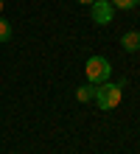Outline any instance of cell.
<instances>
[{
    "label": "cell",
    "instance_id": "cell-1",
    "mask_svg": "<svg viewBox=\"0 0 140 154\" xmlns=\"http://www.w3.org/2000/svg\"><path fill=\"white\" fill-rule=\"evenodd\" d=\"M120 98H123V84L120 81H104V84L95 87V95H92V101L98 104V109H115L120 104Z\"/></svg>",
    "mask_w": 140,
    "mask_h": 154
},
{
    "label": "cell",
    "instance_id": "cell-2",
    "mask_svg": "<svg viewBox=\"0 0 140 154\" xmlns=\"http://www.w3.org/2000/svg\"><path fill=\"white\" fill-rule=\"evenodd\" d=\"M84 73H87V81L90 84H104V81H109V73H112V65L107 56H90L87 65H84Z\"/></svg>",
    "mask_w": 140,
    "mask_h": 154
},
{
    "label": "cell",
    "instance_id": "cell-3",
    "mask_svg": "<svg viewBox=\"0 0 140 154\" xmlns=\"http://www.w3.org/2000/svg\"><path fill=\"white\" fill-rule=\"evenodd\" d=\"M90 17H92V23H98V25H109L112 17H115V6H112L109 0H95V3L90 6Z\"/></svg>",
    "mask_w": 140,
    "mask_h": 154
},
{
    "label": "cell",
    "instance_id": "cell-4",
    "mask_svg": "<svg viewBox=\"0 0 140 154\" xmlns=\"http://www.w3.org/2000/svg\"><path fill=\"white\" fill-rule=\"evenodd\" d=\"M120 45L132 53V51H140V34L137 31H126L123 37H120Z\"/></svg>",
    "mask_w": 140,
    "mask_h": 154
},
{
    "label": "cell",
    "instance_id": "cell-5",
    "mask_svg": "<svg viewBox=\"0 0 140 154\" xmlns=\"http://www.w3.org/2000/svg\"><path fill=\"white\" fill-rule=\"evenodd\" d=\"M92 95H95V84H84V87H79V90H76V98H79L81 104L92 101Z\"/></svg>",
    "mask_w": 140,
    "mask_h": 154
},
{
    "label": "cell",
    "instance_id": "cell-6",
    "mask_svg": "<svg viewBox=\"0 0 140 154\" xmlns=\"http://www.w3.org/2000/svg\"><path fill=\"white\" fill-rule=\"evenodd\" d=\"M8 39H11V25H8V20L0 17V42H8Z\"/></svg>",
    "mask_w": 140,
    "mask_h": 154
},
{
    "label": "cell",
    "instance_id": "cell-7",
    "mask_svg": "<svg viewBox=\"0 0 140 154\" xmlns=\"http://www.w3.org/2000/svg\"><path fill=\"white\" fill-rule=\"evenodd\" d=\"M109 3L115 6V8H123V11H129V8H135L140 0H109Z\"/></svg>",
    "mask_w": 140,
    "mask_h": 154
},
{
    "label": "cell",
    "instance_id": "cell-8",
    "mask_svg": "<svg viewBox=\"0 0 140 154\" xmlns=\"http://www.w3.org/2000/svg\"><path fill=\"white\" fill-rule=\"evenodd\" d=\"M79 3H87V6H92V3H95V0H79Z\"/></svg>",
    "mask_w": 140,
    "mask_h": 154
},
{
    "label": "cell",
    "instance_id": "cell-9",
    "mask_svg": "<svg viewBox=\"0 0 140 154\" xmlns=\"http://www.w3.org/2000/svg\"><path fill=\"white\" fill-rule=\"evenodd\" d=\"M0 11H3V0H0Z\"/></svg>",
    "mask_w": 140,
    "mask_h": 154
}]
</instances>
